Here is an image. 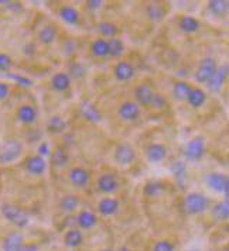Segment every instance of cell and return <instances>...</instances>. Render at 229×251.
Listing matches in <instances>:
<instances>
[{"instance_id":"cell-1","label":"cell","mask_w":229,"mask_h":251,"mask_svg":"<svg viewBox=\"0 0 229 251\" xmlns=\"http://www.w3.org/2000/svg\"><path fill=\"white\" fill-rule=\"evenodd\" d=\"M0 212H1V215L7 222H10L17 227H26L29 225V215L24 212L20 206L6 202V203L0 206Z\"/></svg>"},{"instance_id":"cell-2","label":"cell","mask_w":229,"mask_h":251,"mask_svg":"<svg viewBox=\"0 0 229 251\" xmlns=\"http://www.w3.org/2000/svg\"><path fill=\"white\" fill-rule=\"evenodd\" d=\"M184 209L188 215H200L209 206V199L200 192H190L184 198Z\"/></svg>"},{"instance_id":"cell-3","label":"cell","mask_w":229,"mask_h":251,"mask_svg":"<svg viewBox=\"0 0 229 251\" xmlns=\"http://www.w3.org/2000/svg\"><path fill=\"white\" fill-rule=\"evenodd\" d=\"M23 146L17 140H7L0 147V164H12L20 158Z\"/></svg>"},{"instance_id":"cell-4","label":"cell","mask_w":229,"mask_h":251,"mask_svg":"<svg viewBox=\"0 0 229 251\" xmlns=\"http://www.w3.org/2000/svg\"><path fill=\"white\" fill-rule=\"evenodd\" d=\"M217 68V61L214 58H202L198 68H197V72H195V80L198 83H208L211 80V78L214 76Z\"/></svg>"},{"instance_id":"cell-5","label":"cell","mask_w":229,"mask_h":251,"mask_svg":"<svg viewBox=\"0 0 229 251\" xmlns=\"http://www.w3.org/2000/svg\"><path fill=\"white\" fill-rule=\"evenodd\" d=\"M205 183L208 185L209 189L219 192V194H224L228 199L229 179L227 175H224L221 172H211L205 176Z\"/></svg>"},{"instance_id":"cell-6","label":"cell","mask_w":229,"mask_h":251,"mask_svg":"<svg viewBox=\"0 0 229 251\" xmlns=\"http://www.w3.org/2000/svg\"><path fill=\"white\" fill-rule=\"evenodd\" d=\"M205 151V141L204 137L201 136H195L193 140H190L184 149V155L185 158L190 161H198L202 158Z\"/></svg>"},{"instance_id":"cell-7","label":"cell","mask_w":229,"mask_h":251,"mask_svg":"<svg viewBox=\"0 0 229 251\" xmlns=\"http://www.w3.org/2000/svg\"><path fill=\"white\" fill-rule=\"evenodd\" d=\"M114 158L119 165H130L136 158V151L130 144L123 143L114 149Z\"/></svg>"},{"instance_id":"cell-8","label":"cell","mask_w":229,"mask_h":251,"mask_svg":"<svg viewBox=\"0 0 229 251\" xmlns=\"http://www.w3.org/2000/svg\"><path fill=\"white\" fill-rule=\"evenodd\" d=\"M227 78H228V64L218 67L215 74H214V76L206 83L208 85V89L211 92H214V93H218V92L224 88V85L227 82Z\"/></svg>"},{"instance_id":"cell-9","label":"cell","mask_w":229,"mask_h":251,"mask_svg":"<svg viewBox=\"0 0 229 251\" xmlns=\"http://www.w3.org/2000/svg\"><path fill=\"white\" fill-rule=\"evenodd\" d=\"M117 114L122 120L125 122H133V120H138L139 116H140V106L136 102H123L119 109H117Z\"/></svg>"},{"instance_id":"cell-10","label":"cell","mask_w":229,"mask_h":251,"mask_svg":"<svg viewBox=\"0 0 229 251\" xmlns=\"http://www.w3.org/2000/svg\"><path fill=\"white\" fill-rule=\"evenodd\" d=\"M98 191L102 192V194L111 195L114 194L117 189H119V181L116 179L114 174H102L98 179Z\"/></svg>"},{"instance_id":"cell-11","label":"cell","mask_w":229,"mask_h":251,"mask_svg":"<svg viewBox=\"0 0 229 251\" xmlns=\"http://www.w3.org/2000/svg\"><path fill=\"white\" fill-rule=\"evenodd\" d=\"M167 157V147L161 143H151L146 149V158L151 164H159Z\"/></svg>"},{"instance_id":"cell-12","label":"cell","mask_w":229,"mask_h":251,"mask_svg":"<svg viewBox=\"0 0 229 251\" xmlns=\"http://www.w3.org/2000/svg\"><path fill=\"white\" fill-rule=\"evenodd\" d=\"M89 172L82 167H74L68 174L69 182L75 188H85L89 183Z\"/></svg>"},{"instance_id":"cell-13","label":"cell","mask_w":229,"mask_h":251,"mask_svg":"<svg viewBox=\"0 0 229 251\" xmlns=\"http://www.w3.org/2000/svg\"><path fill=\"white\" fill-rule=\"evenodd\" d=\"M24 168L26 171L31 175H43L46 172L47 162L43 157H40L38 154L37 155H31L29 157L26 162H24Z\"/></svg>"},{"instance_id":"cell-14","label":"cell","mask_w":229,"mask_h":251,"mask_svg":"<svg viewBox=\"0 0 229 251\" xmlns=\"http://www.w3.org/2000/svg\"><path fill=\"white\" fill-rule=\"evenodd\" d=\"M114 75L119 82H127L135 76V68L127 61H119L114 68Z\"/></svg>"},{"instance_id":"cell-15","label":"cell","mask_w":229,"mask_h":251,"mask_svg":"<svg viewBox=\"0 0 229 251\" xmlns=\"http://www.w3.org/2000/svg\"><path fill=\"white\" fill-rule=\"evenodd\" d=\"M23 234L19 231H12L9 233L1 243V250L3 251H19L23 246Z\"/></svg>"},{"instance_id":"cell-16","label":"cell","mask_w":229,"mask_h":251,"mask_svg":"<svg viewBox=\"0 0 229 251\" xmlns=\"http://www.w3.org/2000/svg\"><path fill=\"white\" fill-rule=\"evenodd\" d=\"M81 114L85 120L91 122V123H99L102 120V114L98 110V107L91 102H82L81 103Z\"/></svg>"},{"instance_id":"cell-17","label":"cell","mask_w":229,"mask_h":251,"mask_svg":"<svg viewBox=\"0 0 229 251\" xmlns=\"http://www.w3.org/2000/svg\"><path fill=\"white\" fill-rule=\"evenodd\" d=\"M98 210L103 216H114V213L119 210V201L112 198V196H106V198L99 201Z\"/></svg>"},{"instance_id":"cell-18","label":"cell","mask_w":229,"mask_h":251,"mask_svg":"<svg viewBox=\"0 0 229 251\" xmlns=\"http://www.w3.org/2000/svg\"><path fill=\"white\" fill-rule=\"evenodd\" d=\"M17 119L23 125H33L37 120V110L31 104H22L17 109Z\"/></svg>"},{"instance_id":"cell-19","label":"cell","mask_w":229,"mask_h":251,"mask_svg":"<svg viewBox=\"0 0 229 251\" xmlns=\"http://www.w3.org/2000/svg\"><path fill=\"white\" fill-rule=\"evenodd\" d=\"M153 89L147 83H142L135 89V98H136V103L142 104V106H150L151 98H153Z\"/></svg>"},{"instance_id":"cell-20","label":"cell","mask_w":229,"mask_h":251,"mask_svg":"<svg viewBox=\"0 0 229 251\" xmlns=\"http://www.w3.org/2000/svg\"><path fill=\"white\" fill-rule=\"evenodd\" d=\"M51 86L53 89L57 92L68 91L71 86V78L67 72H57L53 78H51Z\"/></svg>"},{"instance_id":"cell-21","label":"cell","mask_w":229,"mask_h":251,"mask_svg":"<svg viewBox=\"0 0 229 251\" xmlns=\"http://www.w3.org/2000/svg\"><path fill=\"white\" fill-rule=\"evenodd\" d=\"M58 14L61 17V20L69 25H75L80 23V12L72 6H62Z\"/></svg>"},{"instance_id":"cell-22","label":"cell","mask_w":229,"mask_h":251,"mask_svg":"<svg viewBox=\"0 0 229 251\" xmlns=\"http://www.w3.org/2000/svg\"><path fill=\"white\" fill-rule=\"evenodd\" d=\"M178 27L180 30L184 31V33H188V34H193L195 31L200 30L201 27V23L198 19H195L193 16H183L178 22Z\"/></svg>"},{"instance_id":"cell-23","label":"cell","mask_w":229,"mask_h":251,"mask_svg":"<svg viewBox=\"0 0 229 251\" xmlns=\"http://www.w3.org/2000/svg\"><path fill=\"white\" fill-rule=\"evenodd\" d=\"M205 100H206L205 92L202 91V89H200V88H191L190 95H188V98H187V102H188V104H190L191 107H194V109H200L201 106H204Z\"/></svg>"},{"instance_id":"cell-24","label":"cell","mask_w":229,"mask_h":251,"mask_svg":"<svg viewBox=\"0 0 229 251\" xmlns=\"http://www.w3.org/2000/svg\"><path fill=\"white\" fill-rule=\"evenodd\" d=\"M190 91H191V86H190L188 82H185V80H177L172 85V93L177 100H187V98L190 95Z\"/></svg>"},{"instance_id":"cell-25","label":"cell","mask_w":229,"mask_h":251,"mask_svg":"<svg viewBox=\"0 0 229 251\" xmlns=\"http://www.w3.org/2000/svg\"><path fill=\"white\" fill-rule=\"evenodd\" d=\"M82 241H84V234H82L81 230H77V228H71V230H68L65 233V236H64L65 246H68L71 249L80 247L81 244H82Z\"/></svg>"},{"instance_id":"cell-26","label":"cell","mask_w":229,"mask_h":251,"mask_svg":"<svg viewBox=\"0 0 229 251\" xmlns=\"http://www.w3.org/2000/svg\"><path fill=\"white\" fill-rule=\"evenodd\" d=\"M98 217L95 213H92L89 210H82L78 217H77V223L81 228H91L96 225Z\"/></svg>"},{"instance_id":"cell-27","label":"cell","mask_w":229,"mask_h":251,"mask_svg":"<svg viewBox=\"0 0 229 251\" xmlns=\"http://www.w3.org/2000/svg\"><path fill=\"white\" fill-rule=\"evenodd\" d=\"M56 38H57V30H56V27H53V25H46V27H43V28L38 31V40H40V43H43L44 46L53 44V43L56 41Z\"/></svg>"},{"instance_id":"cell-28","label":"cell","mask_w":229,"mask_h":251,"mask_svg":"<svg viewBox=\"0 0 229 251\" xmlns=\"http://www.w3.org/2000/svg\"><path fill=\"white\" fill-rule=\"evenodd\" d=\"M91 52L96 58H103L109 55L108 50V40L105 38H96L91 44Z\"/></svg>"},{"instance_id":"cell-29","label":"cell","mask_w":229,"mask_h":251,"mask_svg":"<svg viewBox=\"0 0 229 251\" xmlns=\"http://www.w3.org/2000/svg\"><path fill=\"white\" fill-rule=\"evenodd\" d=\"M228 7H229V3L227 0H211L209 3H208V9H209V12L212 13V14H215L218 17H224V16H227V13H228Z\"/></svg>"},{"instance_id":"cell-30","label":"cell","mask_w":229,"mask_h":251,"mask_svg":"<svg viewBox=\"0 0 229 251\" xmlns=\"http://www.w3.org/2000/svg\"><path fill=\"white\" fill-rule=\"evenodd\" d=\"M78 206H80V199L77 195H65L59 201V207L62 212H74Z\"/></svg>"},{"instance_id":"cell-31","label":"cell","mask_w":229,"mask_h":251,"mask_svg":"<svg viewBox=\"0 0 229 251\" xmlns=\"http://www.w3.org/2000/svg\"><path fill=\"white\" fill-rule=\"evenodd\" d=\"M164 192V186L160 181H149L143 188V194L147 198H157Z\"/></svg>"},{"instance_id":"cell-32","label":"cell","mask_w":229,"mask_h":251,"mask_svg":"<svg viewBox=\"0 0 229 251\" xmlns=\"http://www.w3.org/2000/svg\"><path fill=\"white\" fill-rule=\"evenodd\" d=\"M108 50H109V55L114 58L120 57L125 52V44L120 38H109L108 40Z\"/></svg>"},{"instance_id":"cell-33","label":"cell","mask_w":229,"mask_h":251,"mask_svg":"<svg viewBox=\"0 0 229 251\" xmlns=\"http://www.w3.org/2000/svg\"><path fill=\"white\" fill-rule=\"evenodd\" d=\"M212 216L215 217L217 220H228L229 217V203L228 199L218 202L212 207Z\"/></svg>"},{"instance_id":"cell-34","label":"cell","mask_w":229,"mask_h":251,"mask_svg":"<svg viewBox=\"0 0 229 251\" xmlns=\"http://www.w3.org/2000/svg\"><path fill=\"white\" fill-rule=\"evenodd\" d=\"M65 122L61 116H53L50 117L48 123H47V128L50 133H54V134H58V133H62L65 130Z\"/></svg>"},{"instance_id":"cell-35","label":"cell","mask_w":229,"mask_h":251,"mask_svg":"<svg viewBox=\"0 0 229 251\" xmlns=\"http://www.w3.org/2000/svg\"><path fill=\"white\" fill-rule=\"evenodd\" d=\"M51 158H53V164L54 165H57V167H65L67 164H68V152H67V150L64 149H57L54 152H53V155H51Z\"/></svg>"},{"instance_id":"cell-36","label":"cell","mask_w":229,"mask_h":251,"mask_svg":"<svg viewBox=\"0 0 229 251\" xmlns=\"http://www.w3.org/2000/svg\"><path fill=\"white\" fill-rule=\"evenodd\" d=\"M98 31L103 35V37H108V38H114L117 34V27L111 22H102V23L98 24Z\"/></svg>"},{"instance_id":"cell-37","label":"cell","mask_w":229,"mask_h":251,"mask_svg":"<svg viewBox=\"0 0 229 251\" xmlns=\"http://www.w3.org/2000/svg\"><path fill=\"white\" fill-rule=\"evenodd\" d=\"M164 13H166L164 9L161 7L160 4H157V3H150L149 6H147V14H149V17L151 20L160 22L164 17Z\"/></svg>"},{"instance_id":"cell-38","label":"cell","mask_w":229,"mask_h":251,"mask_svg":"<svg viewBox=\"0 0 229 251\" xmlns=\"http://www.w3.org/2000/svg\"><path fill=\"white\" fill-rule=\"evenodd\" d=\"M68 72H69L68 75L74 76V78H77V79H80V78H82V76L85 75V67H84V64H81V62H78V61H75V62L69 64Z\"/></svg>"},{"instance_id":"cell-39","label":"cell","mask_w":229,"mask_h":251,"mask_svg":"<svg viewBox=\"0 0 229 251\" xmlns=\"http://www.w3.org/2000/svg\"><path fill=\"white\" fill-rule=\"evenodd\" d=\"M170 170H172V174L175 178H183L187 174V165L183 161H175V162H172Z\"/></svg>"},{"instance_id":"cell-40","label":"cell","mask_w":229,"mask_h":251,"mask_svg":"<svg viewBox=\"0 0 229 251\" xmlns=\"http://www.w3.org/2000/svg\"><path fill=\"white\" fill-rule=\"evenodd\" d=\"M150 106L153 109H164L167 106V99L161 95V93H153V98H151V102H150Z\"/></svg>"},{"instance_id":"cell-41","label":"cell","mask_w":229,"mask_h":251,"mask_svg":"<svg viewBox=\"0 0 229 251\" xmlns=\"http://www.w3.org/2000/svg\"><path fill=\"white\" fill-rule=\"evenodd\" d=\"M153 251H174V244L167 240H160L154 244Z\"/></svg>"},{"instance_id":"cell-42","label":"cell","mask_w":229,"mask_h":251,"mask_svg":"<svg viewBox=\"0 0 229 251\" xmlns=\"http://www.w3.org/2000/svg\"><path fill=\"white\" fill-rule=\"evenodd\" d=\"M10 67H12V58H10V55H7L4 52H0V71L6 72V71L10 69Z\"/></svg>"},{"instance_id":"cell-43","label":"cell","mask_w":229,"mask_h":251,"mask_svg":"<svg viewBox=\"0 0 229 251\" xmlns=\"http://www.w3.org/2000/svg\"><path fill=\"white\" fill-rule=\"evenodd\" d=\"M12 79H14L19 85H23V86H30L33 82L31 79H29V78H26V76H20V75H9Z\"/></svg>"},{"instance_id":"cell-44","label":"cell","mask_w":229,"mask_h":251,"mask_svg":"<svg viewBox=\"0 0 229 251\" xmlns=\"http://www.w3.org/2000/svg\"><path fill=\"white\" fill-rule=\"evenodd\" d=\"M10 95V86L4 82H0V100L6 99Z\"/></svg>"},{"instance_id":"cell-45","label":"cell","mask_w":229,"mask_h":251,"mask_svg":"<svg viewBox=\"0 0 229 251\" xmlns=\"http://www.w3.org/2000/svg\"><path fill=\"white\" fill-rule=\"evenodd\" d=\"M38 155L40 157H46V155H50V146L47 143H41L40 147H38Z\"/></svg>"},{"instance_id":"cell-46","label":"cell","mask_w":229,"mask_h":251,"mask_svg":"<svg viewBox=\"0 0 229 251\" xmlns=\"http://www.w3.org/2000/svg\"><path fill=\"white\" fill-rule=\"evenodd\" d=\"M19 251H40V247L35 243H27V244H23Z\"/></svg>"},{"instance_id":"cell-47","label":"cell","mask_w":229,"mask_h":251,"mask_svg":"<svg viewBox=\"0 0 229 251\" xmlns=\"http://www.w3.org/2000/svg\"><path fill=\"white\" fill-rule=\"evenodd\" d=\"M86 6H88V9H91V10H98V9H101L102 1H101V0H89V1H86Z\"/></svg>"},{"instance_id":"cell-48","label":"cell","mask_w":229,"mask_h":251,"mask_svg":"<svg viewBox=\"0 0 229 251\" xmlns=\"http://www.w3.org/2000/svg\"><path fill=\"white\" fill-rule=\"evenodd\" d=\"M117 251H132V250H129V249H126V247H122V249H119Z\"/></svg>"},{"instance_id":"cell-49","label":"cell","mask_w":229,"mask_h":251,"mask_svg":"<svg viewBox=\"0 0 229 251\" xmlns=\"http://www.w3.org/2000/svg\"><path fill=\"white\" fill-rule=\"evenodd\" d=\"M101 251H112V250H109V249H105V250H101Z\"/></svg>"},{"instance_id":"cell-50","label":"cell","mask_w":229,"mask_h":251,"mask_svg":"<svg viewBox=\"0 0 229 251\" xmlns=\"http://www.w3.org/2000/svg\"><path fill=\"white\" fill-rule=\"evenodd\" d=\"M188 251H198V250H188Z\"/></svg>"}]
</instances>
